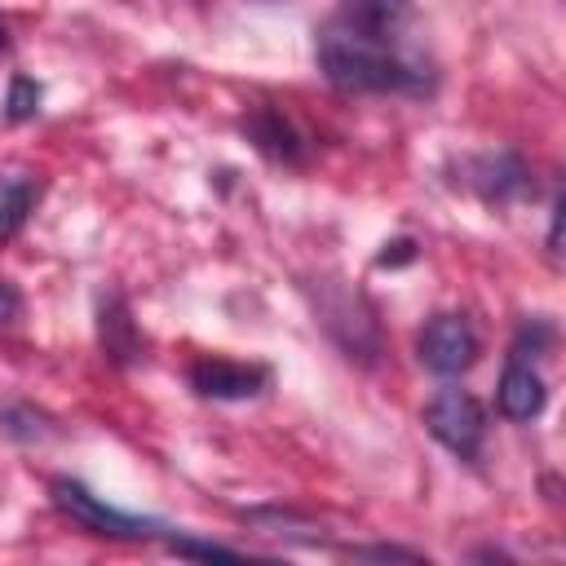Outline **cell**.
I'll return each mask as SVG.
<instances>
[{"label": "cell", "mask_w": 566, "mask_h": 566, "mask_svg": "<svg viewBox=\"0 0 566 566\" xmlns=\"http://www.w3.org/2000/svg\"><path fill=\"white\" fill-rule=\"evenodd\" d=\"M482 354V340L464 314H433L416 332V358L433 376H464Z\"/></svg>", "instance_id": "obj_5"}, {"label": "cell", "mask_w": 566, "mask_h": 566, "mask_svg": "<svg viewBox=\"0 0 566 566\" xmlns=\"http://www.w3.org/2000/svg\"><path fill=\"white\" fill-rule=\"evenodd\" d=\"M18 318H22V292H18L9 279H0V336L13 332Z\"/></svg>", "instance_id": "obj_19"}, {"label": "cell", "mask_w": 566, "mask_h": 566, "mask_svg": "<svg viewBox=\"0 0 566 566\" xmlns=\"http://www.w3.org/2000/svg\"><path fill=\"white\" fill-rule=\"evenodd\" d=\"M553 345H557L553 318H522V327H517L509 354H513V358H539V354H548Z\"/></svg>", "instance_id": "obj_15"}, {"label": "cell", "mask_w": 566, "mask_h": 566, "mask_svg": "<svg viewBox=\"0 0 566 566\" xmlns=\"http://www.w3.org/2000/svg\"><path fill=\"white\" fill-rule=\"evenodd\" d=\"M49 495H53L57 513H66L75 526H84L88 535H102V539H150V535L168 531L159 517H142V513H124V509L106 504L75 478H53Z\"/></svg>", "instance_id": "obj_3"}, {"label": "cell", "mask_w": 566, "mask_h": 566, "mask_svg": "<svg viewBox=\"0 0 566 566\" xmlns=\"http://www.w3.org/2000/svg\"><path fill=\"white\" fill-rule=\"evenodd\" d=\"M35 199H40L35 172H0V243H9L27 226Z\"/></svg>", "instance_id": "obj_11"}, {"label": "cell", "mask_w": 566, "mask_h": 566, "mask_svg": "<svg viewBox=\"0 0 566 566\" xmlns=\"http://www.w3.org/2000/svg\"><path fill=\"white\" fill-rule=\"evenodd\" d=\"M544 402H548L544 376L531 367V358H513V354H509V363H504V371H500V385H495V407H500V416L526 424V420H535V416L544 411Z\"/></svg>", "instance_id": "obj_10"}, {"label": "cell", "mask_w": 566, "mask_h": 566, "mask_svg": "<svg viewBox=\"0 0 566 566\" xmlns=\"http://www.w3.org/2000/svg\"><path fill=\"white\" fill-rule=\"evenodd\" d=\"M97 345H102V358L111 367H137L146 358V336L124 301V292H102L97 301Z\"/></svg>", "instance_id": "obj_9"}, {"label": "cell", "mask_w": 566, "mask_h": 566, "mask_svg": "<svg viewBox=\"0 0 566 566\" xmlns=\"http://www.w3.org/2000/svg\"><path fill=\"white\" fill-rule=\"evenodd\" d=\"M0 429H4L9 438H18V442H35V438L49 433V429H44V416L31 411V407H4V411H0Z\"/></svg>", "instance_id": "obj_16"}, {"label": "cell", "mask_w": 566, "mask_h": 566, "mask_svg": "<svg viewBox=\"0 0 566 566\" xmlns=\"http://www.w3.org/2000/svg\"><path fill=\"white\" fill-rule=\"evenodd\" d=\"M40 102H44V88L31 75H13L9 93H4V119L9 124H27V119L40 115Z\"/></svg>", "instance_id": "obj_14"}, {"label": "cell", "mask_w": 566, "mask_h": 566, "mask_svg": "<svg viewBox=\"0 0 566 566\" xmlns=\"http://www.w3.org/2000/svg\"><path fill=\"white\" fill-rule=\"evenodd\" d=\"M332 13L345 22L371 27V31H411L416 0H336Z\"/></svg>", "instance_id": "obj_12"}, {"label": "cell", "mask_w": 566, "mask_h": 566, "mask_svg": "<svg viewBox=\"0 0 566 566\" xmlns=\"http://www.w3.org/2000/svg\"><path fill=\"white\" fill-rule=\"evenodd\" d=\"M314 62L345 97H429L438 88V71L411 44V31H371L336 13L314 27Z\"/></svg>", "instance_id": "obj_1"}, {"label": "cell", "mask_w": 566, "mask_h": 566, "mask_svg": "<svg viewBox=\"0 0 566 566\" xmlns=\"http://www.w3.org/2000/svg\"><path fill=\"white\" fill-rule=\"evenodd\" d=\"M168 548L177 553V557H221V562H234V557H243L239 548H230V544H212V539H195V535H177V539H168Z\"/></svg>", "instance_id": "obj_17"}, {"label": "cell", "mask_w": 566, "mask_h": 566, "mask_svg": "<svg viewBox=\"0 0 566 566\" xmlns=\"http://www.w3.org/2000/svg\"><path fill=\"white\" fill-rule=\"evenodd\" d=\"M243 133H248V142L256 146V155H265L270 164H279V168H305V159H310V137L296 128V119L283 111V106H274V102H261V106H252L248 115H243Z\"/></svg>", "instance_id": "obj_8"}, {"label": "cell", "mask_w": 566, "mask_h": 566, "mask_svg": "<svg viewBox=\"0 0 566 566\" xmlns=\"http://www.w3.org/2000/svg\"><path fill=\"white\" fill-rule=\"evenodd\" d=\"M314 314H318V327L332 336V345L345 358H354L363 367L380 363L385 336H380V318H376V305L367 301V292L349 287L345 279H318Z\"/></svg>", "instance_id": "obj_2"}, {"label": "cell", "mask_w": 566, "mask_h": 566, "mask_svg": "<svg viewBox=\"0 0 566 566\" xmlns=\"http://www.w3.org/2000/svg\"><path fill=\"white\" fill-rule=\"evenodd\" d=\"M562 208H566V203H562V195H557V199H553V221H548V248H553V252H557V234H562Z\"/></svg>", "instance_id": "obj_21"}, {"label": "cell", "mask_w": 566, "mask_h": 566, "mask_svg": "<svg viewBox=\"0 0 566 566\" xmlns=\"http://www.w3.org/2000/svg\"><path fill=\"white\" fill-rule=\"evenodd\" d=\"M243 522H252V526H261V535H287V539H305V544H318L323 535V526H314L310 517H301L296 509H279V504H270V509H252Z\"/></svg>", "instance_id": "obj_13"}, {"label": "cell", "mask_w": 566, "mask_h": 566, "mask_svg": "<svg viewBox=\"0 0 566 566\" xmlns=\"http://www.w3.org/2000/svg\"><path fill=\"white\" fill-rule=\"evenodd\" d=\"M4 49H9V22L0 18V53H4Z\"/></svg>", "instance_id": "obj_22"}, {"label": "cell", "mask_w": 566, "mask_h": 566, "mask_svg": "<svg viewBox=\"0 0 566 566\" xmlns=\"http://www.w3.org/2000/svg\"><path fill=\"white\" fill-rule=\"evenodd\" d=\"M190 389L199 398H212V402H248L256 394L270 389V367L261 363H239V358H195L190 371H186Z\"/></svg>", "instance_id": "obj_7"}, {"label": "cell", "mask_w": 566, "mask_h": 566, "mask_svg": "<svg viewBox=\"0 0 566 566\" xmlns=\"http://www.w3.org/2000/svg\"><path fill=\"white\" fill-rule=\"evenodd\" d=\"M407 261H416V239H394V243H385V252H376V265H407Z\"/></svg>", "instance_id": "obj_20"}, {"label": "cell", "mask_w": 566, "mask_h": 566, "mask_svg": "<svg viewBox=\"0 0 566 566\" xmlns=\"http://www.w3.org/2000/svg\"><path fill=\"white\" fill-rule=\"evenodd\" d=\"M464 186L491 203V208H509V203H522L535 195V172L531 164L522 159V150H486V155H473L464 159Z\"/></svg>", "instance_id": "obj_6"}, {"label": "cell", "mask_w": 566, "mask_h": 566, "mask_svg": "<svg viewBox=\"0 0 566 566\" xmlns=\"http://www.w3.org/2000/svg\"><path fill=\"white\" fill-rule=\"evenodd\" d=\"M420 420H424V433L438 447H447L455 460H469L473 464L482 455V442H486V407L469 389H460V385L438 389L424 402Z\"/></svg>", "instance_id": "obj_4"}, {"label": "cell", "mask_w": 566, "mask_h": 566, "mask_svg": "<svg viewBox=\"0 0 566 566\" xmlns=\"http://www.w3.org/2000/svg\"><path fill=\"white\" fill-rule=\"evenodd\" d=\"M354 557H371V562H424V553L416 548H398V544H358L349 548Z\"/></svg>", "instance_id": "obj_18"}]
</instances>
